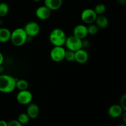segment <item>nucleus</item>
I'll list each match as a JSON object with an SVG mask.
<instances>
[{"mask_svg": "<svg viewBox=\"0 0 126 126\" xmlns=\"http://www.w3.org/2000/svg\"><path fill=\"white\" fill-rule=\"evenodd\" d=\"M16 79L7 75H0V92L8 94L16 89Z\"/></svg>", "mask_w": 126, "mask_h": 126, "instance_id": "obj_1", "label": "nucleus"}, {"mask_svg": "<svg viewBox=\"0 0 126 126\" xmlns=\"http://www.w3.org/2000/svg\"><path fill=\"white\" fill-rule=\"evenodd\" d=\"M28 36L23 28H18L11 32L10 41L15 46H22L28 40Z\"/></svg>", "mask_w": 126, "mask_h": 126, "instance_id": "obj_2", "label": "nucleus"}, {"mask_svg": "<svg viewBox=\"0 0 126 126\" xmlns=\"http://www.w3.org/2000/svg\"><path fill=\"white\" fill-rule=\"evenodd\" d=\"M66 39L65 32L60 28H55L49 34V41L54 46H63L65 45Z\"/></svg>", "mask_w": 126, "mask_h": 126, "instance_id": "obj_3", "label": "nucleus"}, {"mask_svg": "<svg viewBox=\"0 0 126 126\" xmlns=\"http://www.w3.org/2000/svg\"><path fill=\"white\" fill-rule=\"evenodd\" d=\"M65 45L68 50L76 52L82 48V39H79L74 35L66 37Z\"/></svg>", "mask_w": 126, "mask_h": 126, "instance_id": "obj_4", "label": "nucleus"}, {"mask_svg": "<svg viewBox=\"0 0 126 126\" xmlns=\"http://www.w3.org/2000/svg\"><path fill=\"white\" fill-rule=\"evenodd\" d=\"M66 50L63 46H54L50 52V57L55 62H60L65 60Z\"/></svg>", "mask_w": 126, "mask_h": 126, "instance_id": "obj_5", "label": "nucleus"}, {"mask_svg": "<svg viewBox=\"0 0 126 126\" xmlns=\"http://www.w3.org/2000/svg\"><path fill=\"white\" fill-rule=\"evenodd\" d=\"M25 32L27 33L28 38H32L38 35L40 32V26L37 22H29L25 25L24 28Z\"/></svg>", "mask_w": 126, "mask_h": 126, "instance_id": "obj_6", "label": "nucleus"}, {"mask_svg": "<svg viewBox=\"0 0 126 126\" xmlns=\"http://www.w3.org/2000/svg\"><path fill=\"white\" fill-rule=\"evenodd\" d=\"M16 98L18 103L26 105L32 103L33 100V95L32 92L28 91V89L25 91H20L17 94Z\"/></svg>", "mask_w": 126, "mask_h": 126, "instance_id": "obj_7", "label": "nucleus"}, {"mask_svg": "<svg viewBox=\"0 0 126 126\" xmlns=\"http://www.w3.org/2000/svg\"><path fill=\"white\" fill-rule=\"evenodd\" d=\"M97 17V14L92 9H86L82 12L81 14V18L84 23L86 24L94 23Z\"/></svg>", "mask_w": 126, "mask_h": 126, "instance_id": "obj_8", "label": "nucleus"}, {"mask_svg": "<svg viewBox=\"0 0 126 126\" xmlns=\"http://www.w3.org/2000/svg\"><path fill=\"white\" fill-rule=\"evenodd\" d=\"M73 35L81 39H85L88 35L87 27L82 24L78 25L74 28L73 31Z\"/></svg>", "mask_w": 126, "mask_h": 126, "instance_id": "obj_9", "label": "nucleus"}, {"mask_svg": "<svg viewBox=\"0 0 126 126\" xmlns=\"http://www.w3.org/2000/svg\"><path fill=\"white\" fill-rule=\"evenodd\" d=\"M35 14L39 19L45 20L50 17L51 11L46 6H42L37 8V9L36 10Z\"/></svg>", "mask_w": 126, "mask_h": 126, "instance_id": "obj_10", "label": "nucleus"}, {"mask_svg": "<svg viewBox=\"0 0 126 126\" xmlns=\"http://www.w3.org/2000/svg\"><path fill=\"white\" fill-rule=\"evenodd\" d=\"M123 109L120 105L114 104L110 106L108 108V114L111 118H118L123 114Z\"/></svg>", "mask_w": 126, "mask_h": 126, "instance_id": "obj_11", "label": "nucleus"}, {"mask_svg": "<svg viewBox=\"0 0 126 126\" xmlns=\"http://www.w3.org/2000/svg\"><path fill=\"white\" fill-rule=\"evenodd\" d=\"M89 59V54L86 50L82 49L75 52V61L77 62L78 63L83 64L87 62Z\"/></svg>", "mask_w": 126, "mask_h": 126, "instance_id": "obj_12", "label": "nucleus"}, {"mask_svg": "<svg viewBox=\"0 0 126 126\" xmlns=\"http://www.w3.org/2000/svg\"><path fill=\"white\" fill-rule=\"evenodd\" d=\"M27 114L30 119H36L39 116V108L36 103H30L27 108Z\"/></svg>", "mask_w": 126, "mask_h": 126, "instance_id": "obj_13", "label": "nucleus"}, {"mask_svg": "<svg viewBox=\"0 0 126 126\" xmlns=\"http://www.w3.org/2000/svg\"><path fill=\"white\" fill-rule=\"evenodd\" d=\"M63 0H44V6L50 11H57L62 7Z\"/></svg>", "mask_w": 126, "mask_h": 126, "instance_id": "obj_14", "label": "nucleus"}, {"mask_svg": "<svg viewBox=\"0 0 126 126\" xmlns=\"http://www.w3.org/2000/svg\"><path fill=\"white\" fill-rule=\"evenodd\" d=\"M95 23L99 28L104 29L108 27V24H109V21H108V18L102 14L97 16Z\"/></svg>", "mask_w": 126, "mask_h": 126, "instance_id": "obj_15", "label": "nucleus"}, {"mask_svg": "<svg viewBox=\"0 0 126 126\" xmlns=\"http://www.w3.org/2000/svg\"><path fill=\"white\" fill-rule=\"evenodd\" d=\"M11 32L6 28H0V43H4L11 39Z\"/></svg>", "mask_w": 126, "mask_h": 126, "instance_id": "obj_16", "label": "nucleus"}, {"mask_svg": "<svg viewBox=\"0 0 126 126\" xmlns=\"http://www.w3.org/2000/svg\"><path fill=\"white\" fill-rule=\"evenodd\" d=\"M29 86L28 81L23 79H17L16 81V88L19 91H25L27 90Z\"/></svg>", "mask_w": 126, "mask_h": 126, "instance_id": "obj_17", "label": "nucleus"}, {"mask_svg": "<svg viewBox=\"0 0 126 126\" xmlns=\"http://www.w3.org/2000/svg\"><path fill=\"white\" fill-rule=\"evenodd\" d=\"M9 6L5 2H1L0 3V17H5L8 14Z\"/></svg>", "mask_w": 126, "mask_h": 126, "instance_id": "obj_18", "label": "nucleus"}, {"mask_svg": "<svg viewBox=\"0 0 126 126\" xmlns=\"http://www.w3.org/2000/svg\"><path fill=\"white\" fill-rule=\"evenodd\" d=\"M17 120L22 124V125H24V124H27L29 123L30 120V118L28 116V114L27 113H21L18 115V119Z\"/></svg>", "mask_w": 126, "mask_h": 126, "instance_id": "obj_19", "label": "nucleus"}, {"mask_svg": "<svg viewBox=\"0 0 126 126\" xmlns=\"http://www.w3.org/2000/svg\"><path fill=\"white\" fill-rule=\"evenodd\" d=\"M98 30H99V28L97 27V25L94 24V23L89 24V26L87 27L88 34H91V35H95V34H97V33L98 32Z\"/></svg>", "mask_w": 126, "mask_h": 126, "instance_id": "obj_20", "label": "nucleus"}, {"mask_svg": "<svg viewBox=\"0 0 126 126\" xmlns=\"http://www.w3.org/2000/svg\"><path fill=\"white\" fill-rule=\"evenodd\" d=\"M94 10L95 12L97 14V16L103 14V13L106 11V6L103 4H98L96 5L95 7V9Z\"/></svg>", "mask_w": 126, "mask_h": 126, "instance_id": "obj_21", "label": "nucleus"}, {"mask_svg": "<svg viewBox=\"0 0 126 126\" xmlns=\"http://www.w3.org/2000/svg\"><path fill=\"white\" fill-rule=\"evenodd\" d=\"M75 52L72 50H66L65 55V60L68 62L75 61Z\"/></svg>", "mask_w": 126, "mask_h": 126, "instance_id": "obj_22", "label": "nucleus"}, {"mask_svg": "<svg viewBox=\"0 0 126 126\" xmlns=\"http://www.w3.org/2000/svg\"><path fill=\"white\" fill-rule=\"evenodd\" d=\"M119 105L121 106L123 110L126 111V94H124L121 96L119 100Z\"/></svg>", "mask_w": 126, "mask_h": 126, "instance_id": "obj_23", "label": "nucleus"}, {"mask_svg": "<svg viewBox=\"0 0 126 126\" xmlns=\"http://www.w3.org/2000/svg\"><path fill=\"white\" fill-rule=\"evenodd\" d=\"M7 126H23L18 120L13 119L7 123Z\"/></svg>", "mask_w": 126, "mask_h": 126, "instance_id": "obj_24", "label": "nucleus"}, {"mask_svg": "<svg viewBox=\"0 0 126 126\" xmlns=\"http://www.w3.org/2000/svg\"><path fill=\"white\" fill-rule=\"evenodd\" d=\"M118 3L121 6H126V0H117Z\"/></svg>", "mask_w": 126, "mask_h": 126, "instance_id": "obj_25", "label": "nucleus"}, {"mask_svg": "<svg viewBox=\"0 0 126 126\" xmlns=\"http://www.w3.org/2000/svg\"><path fill=\"white\" fill-rule=\"evenodd\" d=\"M0 126H7V123L4 120H0Z\"/></svg>", "mask_w": 126, "mask_h": 126, "instance_id": "obj_26", "label": "nucleus"}, {"mask_svg": "<svg viewBox=\"0 0 126 126\" xmlns=\"http://www.w3.org/2000/svg\"><path fill=\"white\" fill-rule=\"evenodd\" d=\"M3 62H4V56L3 55H2V53L0 52V66L2 65Z\"/></svg>", "mask_w": 126, "mask_h": 126, "instance_id": "obj_27", "label": "nucleus"}, {"mask_svg": "<svg viewBox=\"0 0 126 126\" xmlns=\"http://www.w3.org/2000/svg\"><path fill=\"white\" fill-rule=\"evenodd\" d=\"M123 121L124 122V124H126V111L124 112V113H123Z\"/></svg>", "mask_w": 126, "mask_h": 126, "instance_id": "obj_28", "label": "nucleus"}, {"mask_svg": "<svg viewBox=\"0 0 126 126\" xmlns=\"http://www.w3.org/2000/svg\"><path fill=\"white\" fill-rule=\"evenodd\" d=\"M126 126V124H119L118 126Z\"/></svg>", "mask_w": 126, "mask_h": 126, "instance_id": "obj_29", "label": "nucleus"}, {"mask_svg": "<svg viewBox=\"0 0 126 126\" xmlns=\"http://www.w3.org/2000/svg\"><path fill=\"white\" fill-rule=\"evenodd\" d=\"M33 1H34V2H39V1H42V0H33Z\"/></svg>", "mask_w": 126, "mask_h": 126, "instance_id": "obj_30", "label": "nucleus"}, {"mask_svg": "<svg viewBox=\"0 0 126 126\" xmlns=\"http://www.w3.org/2000/svg\"></svg>", "mask_w": 126, "mask_h": 126, "instance_id": "obj_31", "label": "nucleus"}, {"mask_svg": "<svg viewBox=\"0 0 126 126\" xmlns=\"http://www.w3.org/2000/svg\"></svg>", "mask_w": 126, "mask_h": 126, "instance_id": "obj_32", "label": "nucleus"}]
</instances>
